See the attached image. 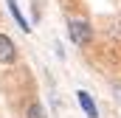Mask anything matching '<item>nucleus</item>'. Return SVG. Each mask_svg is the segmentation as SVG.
I'll use <instances>...</instances> for the list:
<instances>
[{
	"label": "nucleus",
	"instance_id": "nucleus-2",
	"mask_svg": "<svg viewBox=\"0 0 121 118\" xmlns=\"http://www.w3.org/2000/svg\"><path fill=\"white\" fill-rule=\"evenodd\" d=\"M17 59V48H14V42L6 37V34H0V62L3 65H11Z\"/></svg>",
	"mask_w": 121,
	"mask_h": 118
},
{
	"label": "nucleus",
	"instance_id": "nucleus-5",
	"mask_svg": "<svg viewBox=\"0 0 121 118\" xmlns=\"http://www.w3.org/2000/svg\"><path fill=\"white\" fill-rule=\"evenodd\" d=\"M28 118H48V115H45V110H42V104H37V101H34V104L28 107Z\"/></svg>",
	"mask_w": 121,
	"mask_h": 118
},
{
	"label": "nucleus",
	"instance_id": "nucleus-3",
	"mask_svg": "<svg viewBox=\"0 0 121 118\" xmlns=\"http://www.w3.org/2000/svg\"><path fill=\"white\" fill-rule=\"evenodd\" d=\"M76 98H79V104H82V110H85V115H87V118H99V110H96V101L90 98V93L79 90Z\"/></svg>",
	"mask_w": 121,
	"mask_h": 118
},
{
	"label": "nucleus",
	"instance_id": "nucleus-1",
	"mask_svg": "<svg viewBox=\"0 0 121 118\" xmlns=\"http://www.w3.org/2000/svg\"><path fill=\"white\" fill-rule=\"evenodd\" d=\"M68 34H70V39H73L76 45H87V42H90V37H93V28L85 23V20H70Z\"/></svg>",
	"mask_w": 121,
	"mask_h": 118
},
{
	"label": "nucleus",
	"instance_id": "nucleus-6",
	"mask_svg": "<svg viewBox=\"0 0 121 118\" xmlns=\"http://www.w3.org/2000/svg\"><path fill=\"white\" fill-rule=\"evenodd\" d=\"M116 96H118V101H121V84H118V87H116Z\"/></svg>",
	"mask_w": 121,
	"mask_h": 118
},
{
	"label": "nucleus",
	"instance_id": "nucleus-4",
	"mask_svg": "<svg viewBox=\"0 0 121 118\" xmlns=\"http://www.w3.org/2000/svg\"><path fill=\"white\" fill-rule=\"evenodd\" d=\"M6 6H9V11L14 14V20H17V25L23 31H31V25H28V20H26V14L20 11V6H17V0H6Z\"/></svg>",
	"mask_w": 121,
	"mask_h": 118
}]
</instances>
